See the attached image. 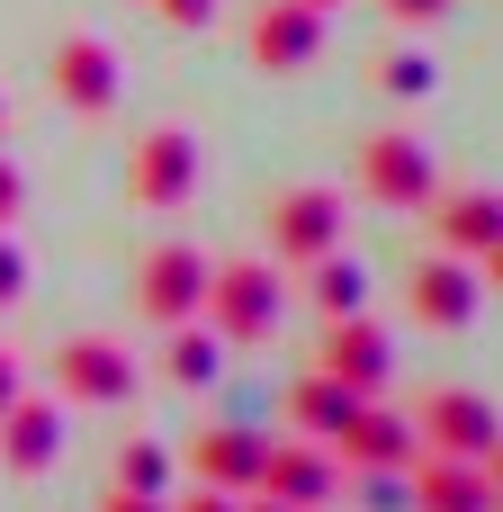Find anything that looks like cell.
I'll use <instances>...</instances> for the list:
<instances>
[{"label":"cell","mask_w":503,"mask_h":512,"mask_svg":"<svg viewBox=\"0 0 503 512\" xmlns=\"http://www.w3.org/2000/svg\"><path fill=\"white\" fill-rule=\"evenodd\" d=\"M54 450H63V414L36 405V396H18V405L0 414V468H9V477H45Z\"/></svg>","instance_id":"obj_17"},{"label":"cell","mask_w":503,"mask_h":512,"mask_svg":"<svg viewBox=\"0 0 503 512\" xmlns=\"http://www.w3.org/2000/svg\"><path fill=\"white\" fill-rule=\"evenodd\" d=\"M351 180H360V198H378V207H423V198L441 189V171H432L423 135H405V126H378V135L360 144Z\"/></svg>","instance_id":"obj_4"},{"label":"cell","mask_w":503,"mask_h":512,"mask_svg":"<svg viewBox=\"0 0 503 512\" xmlns=\"http://www.w3.org/2000/svg\"><path fill=\"white\" fill-rule=\"evenodd\" d=\"M153 9H162L171 27H207V18H216V0H153Z\"/></svg>","instance_id":"obj_25"},{"label":"cell","mask_w":503,"mask_h":512,"mask_svg":"<svg viewBox=\"0 0 503 512\" xmlns=\"http://www.w3.org/2000/svg\"><path fill=\"white\" fill-rule=\"evenodd\" d=\"M495 504H503V459H432V450H414L405 512H495Z\"/></svg>","instance_id":"obj_5"},{"label":"cell","mask_w":503,"mask_h":512,"mask_svg":"<svg viewBox=\"0 0 503 512\" xmlns=\"http://www.w3.org/2000/svg\"><path fill=\"white\" fill-rule=\"evenodd\" d=\"M108 486H126V495H171V450L162 441H117V459H108Z\"/></svg>","instance_id":"obj_21"},{"label":"cell","mask_w":503,"mask_h":512,"mask_svg":"<svg viewBox=\"0 0 503 512\" xmlns=\"http://www.w3.org/2000/svg\"><path fill=\"white\" fill-rule=\"evenodd\" d=\"M306 297L324 306V324H333V315H360V306H369V270L342 261V243H333L324 261H306Z\"/></svg>","instance_id":"obj_19"},{"label":"cell","mask_w":503,"mask_h":512,"mask_svg":"<svg viewBox=\"0 0 503 512\" xmlns=\"http://www.w3.org/2000/svg\"><path fill=\"white\" fill-rule=\"evenodd\" d=\"M306 9H333V0H306Z\"/></svg>","instance_id":"obj_32"},{"label":"cell","mask_w":503,"mask_h":512,"mask_svg":"<svg viewBox=\"0 0 503 512\" xmlns=\"http://www.w3.org/2000/svg\"><path fill=\"white\" fill-rule=\"evenodd\" d=\"M324 450H333L351 477H360V468H414V423H405V414H387V405L369 396V405H351V423H342Z\"/></svg>","instance_id":"obj_15"},{"label":"cell","mask_w":503,"mask_h":512,"mask_svg":"<svg viewBox=\"0 0 503 512\" xmlns=\"http://www.w3.org/2000/svg\"><path fill=\"white\" fill-rule=\"evenodd\" d=\"M315 369H324V378H342L351 396H378V387H387V369H396V342H387V324H369V306H360V315H333V324H324Z\"/></svg>","instance_id":"obj_11"},{"label":"cell","mask_w":503,"mask_h":512,"mask_svg":"<svg viewBox=\"0 0 503 512\" xmlns=\"http://www.w3.org/2000/svg\"><path fill=\"white\" fill-rule=\"evenodd\" d=\"M405 306H414L432 333H459V324L477 315V261H459V252H432V261H414V279H405Z\"/></svg>","instance_id":"obj_14"},{"label":"cell","mask_w":503,"mask_h":512,"mask_svg":"<svg viewBox=\"0 0 503 512\" xmlns=\"http://www.w3.org/2000/svg\"><path fill=\"white\" fill-rule=\"evenodd\" d=\"M198 171H207L198 135H189V126H153V135H135V153H126V198L153 207V216H171V207L198 198Z\"/></svg>","instance_id":"obj_2"},{"label":"cell","mask_w":503,"mask_h":512,"mask_svg":"<svg viewBox=\"0 0 503 512\" xmlns=\"http://www.w3.org/2000/svg\"><path fill=\"white\" fill-rule=\"evenodd\" d=\"M9 405H18V360L0 351V414H9Z\"/></svg>","instance_id":"obj_29"},{"label":"cell","mask_w":503,"mask_h":512,"mask_svg":"<svg viewBox=\"0 0 503 512\" xmlns=\"http://www.w3.org/2000/svg\"><path fill=\"white\" fill-rule=\"evenodd\" d=\"M279 306H288V288H279L270 261H216L207 270V297H198V324L225 351H252V342L279 333Z\"/></svg>","instance_id":"obj_1"},{"label":"cell","mask_w":503,"mask_h":512,"mask_svg":"<svg viewBox=\"0 0 503 512\" xmlns=\"http://www.w3.org/2000/svg\"><path fill=\"white\" fill-rule=\"evenodd\" d=\"M243 45H252L261 72H306V63L324 54V9H306V0H261L252 27H243Z\"/></svg>","instance_id":"obj_13"},{"label":"cell","mask_w":503,"mask_h":512,"mask_svg":"<svg viewBox=\"0 0 503 512\" xmlns=\"http://www.w3.org/2000/svg\"><path fill=\"white\" fill-rule=\"evenodd\" d=\"M234 504H243V495H216V486H198V495H180L171 512H234Z\"/></svg>","instance_id":"obj_28"},{"label":"cell","mask_w":503,"mask_h":512,"mask_svg":"<svg viewBox=\"0 0 503 512\" xmlns=\"http://www.w3.org/2000/svg\"><path fill=\"white\" fill-rule=\"evenodd\" d=\"M351 405H369V396H351V387H342V378H324V369L288 378V396H279V414H288V432H297V441H333V432L351 423Z\"/></svg>","instance_id":"obj_18"},{"label":"cell","mask_w":503,"mask_h":512,"mask_svg":"<svg viewBox=\"0 0 503 512\" xmlns=\"http://www.w3.org/2000/svg\"><path fill=\"white\" fill-rule=\"evenodd\" d=\"M423 216H432L441 252H459V261H477V270L503 279V207H495V189H432Z\"/></svg>","instance_id":"obj_7"},{"label":"cell","mask_w":503,"mask_h":512,"mask_svg":"<svg viewBox=\"0 0 503 512\" xmlns=\"http://www.w3.org/2000/svg\"><path fill=\"white\" fill-rule=\"evenodd\" d=\"M225 369V342L207 333V324H171V342H162V378L171 387H207Z\"/></svg>","instance_id":"obj_20"},{"label":"cell","mask_w":503,"mask_h":512,"mask_svg":"<svg viewBox=\"0 0 503 512\" xmlns=\"http://www.w3.org/2000/svg\"><path fill=\"white\" fill-rule=\"evenodd\" d=\"M198 297H207V252H189V243H153L144 261H135V315L144 324H198Z\"/></svg>","instance_id":"obj_6"},{"label":"cell","mask_w":503,"mask_h":512,"mask_svg":"<svg viewBox=\"0 0 503 512\" xmlns=\"http://www.w3.org/2000/svg\"><path fill=\"white\" fill-rule=\"evenodd\" d=\"M441 72H432V54H414V45H396V54H378V90L387 99H423Z\"/></svg>","instance_id":"obj_22"},{"label":"cell","mask_w":503,"mask_h":512,"mask_svg":"<svg viewBox=\"0 0 503 512\" xmlns=\"http://www.w3.org/2000/svg\"><path fill=\"white\" fill-rule=\"evenodd\" d=\"M252 495H270V504H288V512H315V504L342 495V459H333L324 441H270Z\"/></svg>","instance_id":"obj_9"},{"label":"cell","mask_w":503,"mask_h":512,"mask_svg":"<svg viewBox=\"0 0 503 512\" xmlns=\"http://www.w3.org/2000/svg\"><path fill=\"white\" fill-rule=\"evenodd\" d=\"M405 423H414V450H432V459H503L495 405L477 387H432Z\"/></svg>","instance_id":"obj_3"},{"label":"cell","mask_w":503,"mask_h":512,"mask_svg":"<svg viewBox=\"0 0 503 512\" xmlns=\"http://www.w3.org/2000/svg\"><path fill=\"white\" fill-rule=\"evenodd\" d=\"M54 387H63L72 405H126V396H135V351L108 342V333H81V342L54 351Z\"/></svg>","instance_id":"obj_12"},{"label":"cell","mask_w":503,"mask_h":512,"mask_svg":"<svg viewBox=\"0 0 503 512\" xmlns=\"http://www.w3.org/2000/svg\"><path fill=\"white\" fill-rule=\"evenodd\" d=\"M54 99L72 108V117H108L117 108V45L108 36H90V27H72L63 45H54Z\"/></svg>","instance_id":"obj_10"},{"label":"cell","mask_w":503,"mask_h":512,"mask_svg":"<svg viewBox=\"0 0 503 512\" xmlns=\"http://www.w3.org/2000/svg\"><path fill=\"white\" fill-rule=\"evenodd\" d=\"M18 207H27V180H18V162H0V234H9Z\"/></svg>","instance_id":"obj_26"},{"label":"cell","mask_w":503,"mask_h":512,"mask_svg":"<svg viewBox=\"0 0 503 512\" xmlns=\"http://www.w3.org/2000/svg\"><path fill=\"white\" fill-rule=\"evenodd\" d=\"M18 297H27V252L0 234V306H18Z\"/></svg>","instance_id":"obj_23"},{"label":"cell","mask_w":503,"mask_h":512,"mask_svg":"<svg viewBox=\"0 0 503 512\" xmlns=\"http://www.w3.org/2000/svg\"><path fill=\"white\" fill-rule=\"evenodd\" d=\"M99 512H171V495H126V486H108Z\"/></svg>","instance_id":"obj_24"},{"label":"cell","mask_w":503,"mask_h":512,"mask_svg":"<svg viewBox=\"0 0 503 512\" xmlns=\"http://www.w3.org/2000/svg\"><path fill=\"white\" fill-rule=\"evenodd\" d=\"M261 432H243V423H216V432H198L189 441V477L198 486H216V495H252V477H261Z\"/></svg>","instance_id":"obj_16"},{"label":"cell","mask_w":503,"mask_h":512,"mask_svg":"<svg viewBox=\"0 0 503 512\" xmlns=\"http://www.w3.org/2000/svg\"><path fill=\"white\" fill-rule=\"evenodd\" d=\"M234 512H288V504H270V495H243V504H234Z\"/></svg>","instance_id":"obj_30"},{"label":"cell","mask_w":503,"mask_h":512,"mask_svg":"<svg viewBox=\"0 0 503 512\" xmlns=\"http://www.w3.org/2000/svg\"><path fill=\"white\" fill-rule=\"evenodd\" d=\"M378 9H387V18H405V27H432L450 0H378Z\"/></svg>","instance_id":"obj_27"},{"label":"cell","mask_w":503,"mask_h":512,"mask_svg":"<svg viewBox=\"0 0 503 512\" xmlns=\"http://www.w3.org/2000/svg\"><path fill=\"white\" fill-rule=\"evenodd\" d=\"M261 225H270L279 270H306V261H324L342 243V189H288V198H270Z\"/></svg>","instance_id":"obj_8"},{"label":"cell","mask_w":503,"mask_h":512,"mask_svg":"<svg viewBox=\"0 0 503 512\" xmlns=\"http://www.w3.org/2000/svg\"><path fill=\"white\" fill-rule=\"evenodd\" d=\"M0 135H9V99H0Z\"/></svg>","instance_id":"obj_31"}]
</instances>
